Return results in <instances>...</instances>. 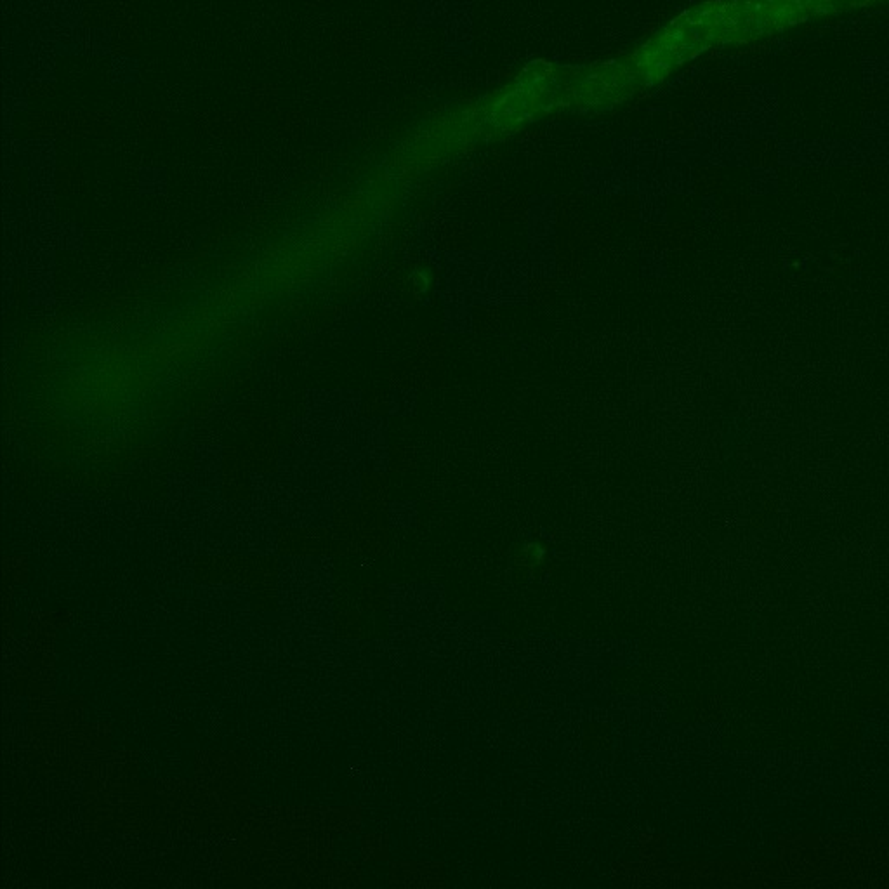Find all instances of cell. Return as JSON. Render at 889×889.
<instances>
[{
  "label": "cell",
  "instance_id": "6da1fadb",
  "mask_svg": "<svg viewBox=\"0 0 889 889\" xmlns=\"http://www.w3.org/2000/svg\"><path fill=\"white\" fill-rule=\"evenodd\" d=\"M410 284L417 296L426 297L435 290L436 287V271L428 264H421L415 268L410 278Z\"/></svg>",
  "mask_w": 889,
  "mask_h": 889
}]
</instances>
